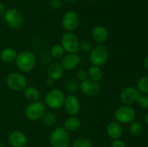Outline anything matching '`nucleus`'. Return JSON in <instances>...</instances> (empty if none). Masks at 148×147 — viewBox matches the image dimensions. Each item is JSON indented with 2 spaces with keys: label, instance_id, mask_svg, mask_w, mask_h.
Returning <instances> with one entry per match:
<instances>
[{
  "label": "nucleus",
  "instance_id": "nucleus-1",
  "mask_svg": "<svg viewBox=\"0 0 148 147\" xmlns=\"http://www.w3.org/2000/svg\"><path fill=\"white\" fill-rule=\"evenodd\" d=\"M49 141L52 147H69L70 143L69 131L63 127H57L51 133Z\"/></svg>",
  "mask_w": 148,
  "mask_h": 147
},
{
  "label": "nucleus",
  "instance_id": "nucleus-2",
  "mask_svg": "<svg viewBox=\"0 0 148 147\" xmlns=\"http://www.w3.org/2000/svg\"><path fill=\"white\" fill-rule=\"evenodd\" d=\"M15 63L17 67L22 72H30L33 70L36 65V56L32 52L23 50L17 54Z\"/></svg>",
  "mask_w": 148,
  "mask_h": 147
},
{
  "label": "nucleus",
  "instance_id": "nucleus-3",
  "mask_svg": "<svg viewBox=\"0 0 148 147\" xmlns=\"http://www.w3.org/2000/svg\"><path fill=\"white\" fill-rule=\"evenodd\" d=\"M65 100L64 94L61 89H53L46 94L45 102L48 107L53 110H57L64 105Z\"/></svg>",
  "mask_w": 148,
  "mask_h": 147
},
{
  "label": "nucleus",
  "instance_id": "nucleus-4",
  "mask_svg": "<svg viewBox=\"0 0 148 147\" xmlns=\"http://www.w3.org/2000/svg\"><path fill=\"white\" fill-rule=\"evenodd\" d=\"M109 56V51L103 45H98L90 52V61L94 66H102L106 63Z\"/></svg>",
  "mask_w": 148,
  "mask_h": 147
},
{
  "label": "nucleus",
  "instance_id": "nucleus-5",
  "mask_svg": "<svg viewBox=\"0 0 148 147\" xmlns=\"http://www.w3.org/2000/svg\"><path fill=\"white\" fill-rule=\"evenodd\" d=\"M114 116L119 122L131 123L135 120L136 112L130 105H124L117 108Z\"/></svg>",
  "mask_w": 148,
  "mask_h": 147
},
{
  "label": "nucleus",
  "instance_id": "nucleus-6",
  "mask_svg": "<svg viewBox=\"0 0 148 147\" xmlns=\"http://www.w3.org/2000/svg\"><path fill=\"white\" fill-rule=\"evenodd\" d=\"M4 17L6 23L11 28H20L23 24V14L16 8H10L6 10Z\"/></svg>",
  "mask_w": 148,
  "mask_h": 147
},
{
  "label": "nucleus",
  "instance_id": "nucleus-7",
  "mask_svg": "<svg viewBox=\"0 0 148 147\" xmlns=\"http://www.w3.org/2000/svg\"><path fill=\"white\" fill-rule=\"evenodd\" d=\"M61 46L68 53H76L79 50V43L77 37L71 32L64 33L61 39Z\"/></svg>",
  "mask_w": 148,
  "mask_h": 147
},
{
  "label": "nucleus",
  "instance_id": "nucleus-8",
  "mask_svg": "<svg viewBox=\"0 0 148 147\" xmlns=\"http://www.w3.org/2000/svg\"><path fill=\"white\" fill-rule=\"evenodd\" d=\"M45 113V105L43 102L36 101L27 105L25 110L26 118L32 121L40 119Z\"/></svg>",
  "mask_w": 148,
  "mask_h": 147
},
{
  "label": "nucleus",
  "instance_id": "nucleus-9",
  "mask_svg": "<svg viewBox=\"0 0 148 147\" xmlns=\"http://www.w3.org/2000/svg\"><path fill=\"white\" fill-rule=\"evenodd\" d=\"M7 83L9 87L14 91H22L27 87V79L21 73L13 72L8 75Z\"/></svg>",
  "mask_w": 148,
  "mask_h": 147
},
{
  "label": "nucleus",
  "instance_id": "nucleus-10",
  "mask_svg": "<svg viewBox=\"0 0 148 147\" xmlns=\"http://www.w3.org/2000/svg\"><path fill=\"white\" fill-rule=\"evenodd\" d=\"M62 24L64 29L68 32L76 30L79 24V16L77 13L73 10L66 12L62 17Z\"/></svg>",
  "mask_w": 148,
  "mask_h": 147
},
{
  "label": "nucleus",
  "instance_id": "nucleus-11",
  "mask_svg": "<svg viewBox=\"0 0 148 147\" xmlns=\"http://www.w3.org/2000/svg\"><path fill=\"white\" fill-rule=\"evenodd\" d=\"M140 97V92L137 89L132 86L126 87L121 91L120 98L123 103L127 105H131L138 101Z\"/></svg>",
  "mask_w": 148,
  "mask_h": 147
},
{
  "label": "nucleus",
  "instance_id": "nucleus-12",
  "mask_svg": "<svg viewBox=\"0 0 148 147\" xmlns=\"http://www.w3.org/2000/svg\"><path fill=\"white\" fill-rule=\"evenodd\" d=\"M81 92L88 96H94L100 92V84L98 82L92 80V79H85L80 84Z\"/></svg>",
  "mask_w": 148,
  "mask_h": 147
},
{
  "label": "nucleus",
  "instance_id": "nucleus-13",
  "mask_svg": "<svg viewBox=\"0 0 148 147\" xmlns=\"http://www.w3.org/2000/svg\"><path fill=\"white\" fill-rule=\"evenodd\" d=\"M64 105L66 112L72 116L77 115L80 110V104H79V99L73 95H69L65 97Z\"/></svg>",
  "mask_w": 148,
  "mask_h": 147
},
{
  "label": "nucleus",
  "instance_id": "nucleus-14",
  "mask_svg": "<svg viewBox=\"0 0 148 147\" xmlns=\"http://www.w3.org/2000/svg\"><path fill=\"white\" fill-rule=\"evenodd\" d=\"M8 141L12 147H24L27 142L25 134L20 131H14L10 133Z\"/></svg>",
  "mask_w": 148,
  "mask_h": 147
},
{
  "label": "nucleus",
  "instance_id": "nucleus-15",
  "mask_svg": "<svg viewBox=\"0 0 148 147\" xmlns=\"http://www.w3.org/2000/svg\"><path fill=\"white\" fill-rule=\"evenodd\" d=\"M80 62L79 56L76 53H69L63 58L62 61V66L64 69L72 70L75 69Z\"/></svg>",
  "mask_w": 148,
  "mask_h": 147
},
{
  "label": "nucleus",
  "instance_id": "nucleus-16",
  "mask_svg": "<svg viewBox=\"0 0 148 147\" xmlns=\"http://www.w3.org/2000/svg\"><path fill=\"white\" fill-rule=\"evenodd\" d=\"M107 133L113 140L118 139L122 135L123 128L120 122H111L107 126Z\"/></svg>",
  "mask_w": 148,
  "mask_h": 147
},
{
  "label": "nucleus",
  "instance_id": "nucleus-17",
  "mask_svg": "<svg viewBox=\"0 0 148 147\" xmlns=\"http://www.w3.org/2000/svg\"><path fill=\"white\" fill-rule=\"evenodd\" d=\"M92 37L98 43H103L108 37V30L103 26H95L92 30Z\"/></svg>",
  "mask_w": 148,
  "mask_h": 147
},
{
  "label": "nucleus",
  "instance_id": "nucleus-18",
  "mask_svg": "<svg viewBox=\"0 0 148 147\" xmlns=\"http://www.w3.org/2000/svg\"><path fill=\"white\" fill-rule=\"evenodd\" d=\"M64 74V69L62 64L59 63H53L48 69L49 77L53 80H59L62 77Z\"/></svg>",
  "mask_w": 148,
  "mask_h": 147
},
{
  "label": "nucleus",
  "instance_id": "nucleus-19",
  "mask_svg": "<svg viewBox=\"0 0 148 147\" xmlns=\"http://www.w3.org/2000/svg\"><path fill=\"white\" fill-rule=\"evenodd\" d=\"M81 126V121L79 118L72 116L65 120L64 122V128L68 131H75L79 129Z\"/></svg>",
  "mask_w": 148,
  "mask_h": 147
},
{
  "label": "nucleus",
  "instance_id": "nucleus-20",
  "mask_svg": "<svg viewBox=\"0 0 148 147\" xmlns=\"http://www.w3.org/2000/svg\"><path fill=\"white\" fill-rule=\"evenodd\" d=\"M17 56V51L15 49L12 48H7L3 49L0 54L1 59L5 63H11L15 61Z\"/></svg>",
  "mask_w": 148,
  "mask_h": 147
},
{
  "label": "nucleus",
  "instance_id": "nucleus-21",
  "mask_svg": "<svg viewBox=\"0 0 148 147\" xmlns=\"http://www.w3.org/2000/svg\"><path fill=\"white\" fill-rule=\"evenodd\" d=\"M25 97L30 102H36L40 97V92L38 89L34 86H27L25 89Z\"/></svg>",
  "mask_w": 148,
  "mask_h": 147
},
{
  "label": "nucleus",
  "instance_id": "nucleus-22",
  "mask_svg": "<svg viewBox=\"0 0 148 147\" xmlns=\"http://www.w3.org/2000/svg\"><path fill=\"white\" fill-rule=\"evenodd\" d=\"M88 75L90 79L95 82H100L103 77V73L102 70L97 66H92L88 69Z\"/></svg>",
  "mask_w": 148,
  "mask_h": 147
},
{
  "label": "nucleus",
  "instance_id": "nucleus-23",
  "mask_svg": "<svg viewBox=\"0 0 148 147\" xmlns=\"http://www.w3.org/2000/svg\"><path fill=\"white\" fill-rule=\"evenodd\" d=\"M143 131V124L139 121L134 120L131 122L130 125V133L134 136H138L141 135Z\"/></svg>",
  "mask_w": 148,
  "mask_h": 147
},
{
  "label": "nucleus",
  "instance_id": "nucleus-24",
  "mask_svg": "<svg viewBox=\"0 0 148 147\" xmlns=\"http://www.w3.org/2000/svg\"><path fill=\"white\" fill-rule=\"evenodd\" d=\"M42 117H43V118H42L43 123L46 126H51L56 122V117L53 112H48L46 113L43 114Z\"/></svg>",
  "mask_w": 148,
  "mask_h": 147
},
{
  "label": "nucleus",
  "instance_id": "nucleus-25",
  "mask_svg": "<svg viewBox=\"0 0 148 147\" xmlns=\"http://www.w3.org/2000/svg\"><path fill=\"white\" fill-rule=\"evenodd\" d=\"M72 147H92V143L86 138H77L72 144Z\"/></svg>",
  "mask_w": 148,
  "mask_h": 147
},
{
  "label": "nucleus",
  "instance_id": "nucleus-26",
  "mask_svg": "<svg viewBox=\"0 0 148 147\" xmlns=\"http://www.w3.org/2000/svg\"><path fill=\"white\" fill-rule=\"evenodd\" d=\"M137 88L140 92L143 93H148V77L143 76L139 79L137 82Z\"/></svg>",
  "mask_w": 148,
  "mask_h": 147
},
{
  "label": "nucleus",
  "instance_id": "nucleus-27",
  "mask_svg": "<svg viewBox=\"0 0 148 147\" xmlns=\"http://www.w3.org/2000/svg\"><path fill=\"white\" fill-rule=\"evenodd\" d=\"M80 87V84L78 82V79H71L66 84V89L70 92H77Z\"/></svg>",
  "mask_w": 148,
  "mask_h": 147
},
{
  "label": "nucleus",
  "instance_id": "nucleus-28",
  "mask_svg": "<svg viewBox=\"0 0 148 147\" xmlns=\"http://www.w3.org/2000/svg\"><path fill=\"white\" fill-rule=\"evenodd\" d=\"M64 50L63 47L61 45H54L53 47L51 48V55L56 59H60L64 54Z\"/></svg>",
  "mask_w": 148,
  "mask_h": 147
},
{
  "label": "nucleus",
  "instance_id": "nucleus-29",
  "mask_svg": "<svg viewBox=\"0 0 148 147\" xmlns=\"http://www.w3.org/2000/svg\"><path fill=\"white\" fill-rule=\"evenodd\" d=\"M137 102H138L139 105L142 108L148 109V97L140 96Z\"/></svg>",
  "mask_w": 148,
  "mask_h": 147
},
{
  "label": "nucleus",
  "instance_id": "nucleus-30",
  "mask_svg": "<svg viewBox=\"0 0 148 147\" xmlns=\"http://www.w3.org/2000/svg\"><path fill=\"white\" fill-rule=\"evenodd\" d=\"M88 76V72L85 70H84V69H80V70H79L77 72V79L81 81V82H83L85 79H87Z\"/></svg>",
  "mask_w": 148,
  "mask_h": 147
},
{
  "label": "nucleus",
  "instance_id": "nucleus-31",
  "mask_svg": "<svg viewBox=\"0 0 148 147\" xmlns=\"http://www.w3.org/2000/svg\"><path fill=\"white\" fill-rule=\"evenodd\" d=\"M111 147H126V144L122 140L118 138V139H115L112 141Z\"/></svg>",
  "mask_w": 148,
  "mask_h": 147
},
{
  "label": "nucleus",
  "instance_id": "nucleus-32",
  "mask_svg": "<svg viewBox=\"0 0 148 147\" xmlns=\"http://www.w3.org/2000/svg\"><path fill=\"white\" fill-rule=\"evenodd\" d=\"M51 6L55 10H59L62 7V1L60 0H51Z\"/></svg>",
  "mask_w": 148,
  "mask_h": 147
},
{
  "label": "nucleus",
  "instance_id": "nucleus-33",
  "mask_svg": "<svg viewBox=\"0 0 148 147\" xmlns=\"http://www.w3.org/2000/svg\"><path fill=\"white\" fill-rule=\"evenodd\" d=\"M82 50H85V51H89L90 50L91 48V44L89 42H84L82 43Z\"/></svg>",
  "mask_w": 148,
  "mask_h": 147
},
{
  "label": "nucleus",
  "instance_id": "nucleus-34",
  "mask_svg": "<svg viewBox=\"0 0 148 147\" xmlns=\"http://www.w3.org/2000/svg\"><path fill=\"white\" fill-rule=\"evenodd\" d=\"M5 12H6L5 7H4V5L2 4V3L0 2V17L4 15Z\"/></svg>",
  "mask_w": 148,
  "mask_h": 147
},
{
  "label": "nucleus",
  "instance_id": "nucleus-35",
  "mask_svg": "<svg viewBox=\"0 0 148 147\" xmlns=\"http://www.w3.org/2000/svg\"><path fill=\"white\" fill-rule=\"evenodd\" d=\"M53 84H54V80H53V79H51V78H49V77L47 79H46V84L48 86H52V85H53Z\"/></svg>",
  "mask_w": 148,
  "mask_h": 147
},
{
  "label": "nucleus",
  "instance_id": "nucleus-36",
  "mask_svg": "<svg viewBox=\"0 0 148 147\" xmlns=\"http://www.w3.org/2000/svg\"><path fill=\"white\" fill-rule=\"evenodd\" d=\"M144 66H145V67L146 68V69H147V70H148V56L147 58H146L145 59Z\"/></svg>",
  "mask_w": 148,
  "mask_h": 147
},
{
  "label": "nucleus",
  "instance_id": "nucleus-37",
  "mask_svg": "<svg viewBox=\"0 0 148 147\" xmlns=\"http://www.w3.org/2000/svg\"><path fill=\"white\" fill-rule=\"evenodd\" d=\"M64 1H66V2L71 3V2H74V1H76V0H64Z\"/></svg>",
  "mask_w": 148,
  "mask_h": 147
},
{
  "label": "nucleus",
  "instance_id": "nucleus-38",
  "mask_svg": "<svg viewBox=\"0 0 148 147\" xmlns=\"http://www.w3.org/2000/svg\"><path fill=\"white\" fill-rule=\"evenodd\" d=\"M145 122L146 123H147V125H148V113L147 114V115H146L145 117Z\"/></svg>",
  "mask_w": 148,
  "mask_h": 147
},
{
  "label": "nucleus",
  "instance_id": "nucleus-39",
  "mask_svg": "<svg viewBox=\"0 0 148 147\" xmlns=\"http://www.w3.org/2000/svg\"><path fill=\"white\" fill-rule=\"evenodd\" d=\"M0 147H6V146H5V145L3 144V143L0 142Z\"/></svg>",
  "mask_w": 148,
  "mask_h": 147
},
{
  "label": "nucleus",
  "instance_id": "nucleus-40",
  "mask_svg": "<svg viewBox=\"0 0 148 147\" xmlns=\"http://www.w3.org/2000/svg\"><path fill=\"white\" fill-rule=\"evenodd\" d=\"M87 1H95V0H87Z\"/></svg>",
  "mask_w": 148,
  "mask_h": 147
},
{
  "label": "nucleus",
  "instance_id": "nucleus-41",
  "mask_svg": "<svg viewBox=\"0 0 148 147\" xmlns=\"http://www.w3.org/2000/svg\"><path fill=\"white\" fill-rule=\"evenodd\" d=\"M24 147H30V146H25Z\"/></svg>",
  "mask_w": 148,
  "mask_h": 147
}]
</instances>
